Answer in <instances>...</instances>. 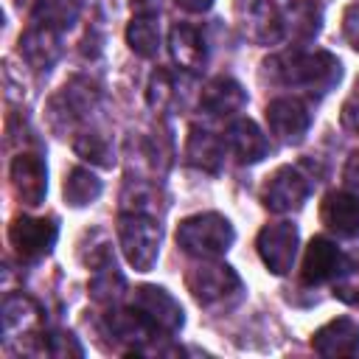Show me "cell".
Listing matches in <instances>:
<instances>
[{
    "label": "cell",
    "instance_id": "cell-30",
    "mask_svg": "<svg viewBox=\"0 0 359 359\" xmlns=\"http://www.w3.org/2000/svg\"><path fill=\"white\" fill-rule=\"evenodd\" d=\"M342 123H345L351 132H356V135H359V84H356L353 95L342 104Z\"/></svg>",
    "mask_w": 359,
    "mask_h": 359
},
{
    "label": "cell",
    "instance_id": "cell-27",
    "mask_svg": "<svg viewBox=\"0 0 359 359\" xmlns=\"http://www.w3.org/2000/svg\"><path fill=\"white\" fill-rule=\"evenodd\" d=\"M146 98H149V107H154V109H165V107L177 104V98H180V93H177V79H174L168 70H157V73L151 76V81H149Z\"/></svg>",
    "mask_w": 359,
    "mask_h": 359
},
{
    "label": "cell",
    "instance_id": "cell-3",
    "mask_svg": "<svg viewBox=\"0 0 359 359\" xmlns=\"http://www.w3.org/2000/svg\"><path fill=\"white\" fill-rule=\"evenodd\" d=\"M188 289L196 303L210 311H227L244 297L241 278L233 272V266L219 264L216 258H208L188 272Z\"/></svg>",
    "mask_w": 359,
    "mask_h": 359
},
{
    "label": "cell",
    "instance_id": "cell-29",
    "mask_svg": "<svg viewBox=\"0 0 359 359\" xmlns=\"http://www.w3.org/2000/svg\"><path fill=\"white\" fill-rule=\"evenodd\" d=\"M342 36L348 39V45L359 53V0L351 3L342 14Z\"/></svg>",
    "mask_w": 359,
    "mask_h": 359
},
{
    "label": "cell",
    "instance_id": "cell-31",
    "mask_svg": "<svg viewBox=\"0 0 359 359\" xmlns=\"http://www.w3.org/2000/svg\"><path fill=\"white\" fill-rule=\"evenodd\" d=\"M342 180H345V188H348L353 196H359V151H353V154L348 157L345 171H342Z\"/></svg>",
    "mask_w": 359,
    "mask_h": 359
},
{
    "label": "cell",
    "instance_id": "cell-9",
    "mask_svg": "<svg viewBox=\"0 0 359 359\" xmlns=\"http://www.w3.org/2000/svg\"><path fill=\"white\" fill-rule=\"evenodd\" d=\"M266 123L280 143H300L311 126V109L303 98L283 95L266 104Z\"/></svg>",
    "mask_w": 359,
    "mask_h": 359
},
{
    "label": "cell",
    "instance_id": "cell-1",
    "mask_svg": "<svg viewBox=\"0 0 359 359\" xmlns=\"http://www.w3.org/2000/svg\"><path fill=\"white\" fill-rule=\"evenodd\" d=\"M264 70L272 84L300 90L306 95H325L342 79V65L328 50H286L269 56Z\"/></svg>",
    "mask_w": 359,
    "mask_h": 359
},
{
    "label": "cell",
    "instance_id": "cell-28",
    "mask_svg": "<svg viewBox=\"0 0 359 359\" xmlns=\"http://www.w3.org/2000/svg\"><path fill=\"white\" fill-rule=\"evenodd\" d=\"M45 351L48 353H53V356H81L84 353V348L76 342V337L73 334H67V331H53V334H48V339H45Z\"/></svg>",
    "mask_w": 359,
    "mask_h": 359
},
{
    "label": "cell",
    "instance_id": "cell-25",
    "mask_svg": "<svg viewBox=\"0 0 359 359\" xmlns=\"http://www.w3.org/2000/svg\"><path fill=\"white\" fill-rule=\"evenodd\" d=\"M65 199H67V205H73V208H84V205H90V202H95L98 196H101V180L90 171V168H73L67 177H65Z\"/></svg>",
    "mask_w": 359,
    "mask_h": 359
},
{
    "label": "cell",
    "instance_id": "cell-17",
    "mask_svg": "<svg viewBox=\"0 0 359 359\" xmlns=\"http://www.w3.org/2000/svg\"><path fill=\"white\" fill-rule=\"evenodd\" d=\"M224 151H227V140L224 137H219L216 132H210V129H205L199 123L191 126L188 143H185L188 165H194L199 171H208V174H216V171H222Z\"/></svg>",
    "mask_w": 359,
    "mask_h": 359
},
{
    "label": "cell",
    "instance_id": "cell-4",
    "mask_svg": "<svg viewBox=\"0 0 359 359\" xmlns=\"http://www.w3.org/2000/svg\"><path fill=\"white\" fill-rule=\"evenodd\" d=\"M118 238H121V250H123L126 261L137 272H149L157 264L163 230H160V224L146 210L121 213V219H118Z\"/></svg>",
    "mask_w": 359,
    "mask_h": 359
},
{
    "label": "cell",
    "instance_id": "cell-22",
    "mask_svg": "<svg viewBox=\"0 0 359 359\" xmlns=\"http://www.w3.org/2000/svg\"><path fill=\"white\" fill-rule=\"evenodd\" d=\"M79 11H81L79 0H34L31 22L62 34V31L73 28V22L79 20Z\"/></svg>",
    "mask_w": 359,
    "mask_h": 359
},
{
    "label": "cell",
    "instance_id": "cell-6",
    "mask_svg": "<svg viewBox=\"0 0 359 359\" xmlns=\"http://www.w3.org/2000/svg\"><path fill=\"white\" fill-rule=\"evenodd\" d=\"M163 339H171L174 334H180L185 314L182 306L163 289V286H137L129 303Z\"/></svg>",
    "mask_w": 359,
    "mask_h": 359
},
{
    "label": "cell",
    "instance_id": "cell-14",
    "mask_svg": "<svg viewBox=\"0 0 359 359\" xmlns=\"http://www.w3.org/2000/svg\"><path fill=\"white\" fill-rule=\"evenodd\" d=\"M320 219L331 233L342 238H356L359 236V196H353L351 191L325 194L320 205Z\"/></svg>",
    "mask_w": 359,
    "mask_h": 359
},
{
    "label": "cell",
    "instance_id": "cell-18",
    "mask_svg": "<svg viewBox=\"0 0 359 359\" xmlns=\"http://www.w3.org/2000/svg\"><path fill=\"white\" fill-rule=\"evenodd\" d=\"M342 261V252L337 250V244L325 236H314L306 247V255H303V269H300V280L306 286H320L325 280L334 278L337 266Z\"/></svg>",
    "mask_w": 359,
    "mask_h": 359
},
{
    "label": "cell",
    "instance_id": "cell-5",
    "mask_svg": "<svg viewBox=\"0 0 359 359\" xmlns=\"http://www.w3.org/2000/svg\"><path fill=\"white\" fill-rule=\"evenodd\" d=\"M303 168H306V163L280 165L272 177H266V182L261 188V202L272 213H292V210L303 208V202L309 199V194L314 188V177L306 174Z\"/></svg>",
    "mask_w": 359,
    "mask_h": 359
},
{
    "label": "cell",
    "instance_id": "cell-23",
    "mask_svg": "<svg viewBox=\"0 0 359 359\" xmlns=\"http://www.w3.org/2000/svg\"><path fill=\"white\" fill-rule=\"evenodd\" d=\"M123 275L118 272L115 261L109 252L101 255V261L93 264V278H90V294L98 303H112L118 306V300L123 297Z\"/></svg>",
    "mask_w": 359,
    "mask_h": 359
},
{
    "label": "cell",
    "instance_id": "cell-24",
    "mask_svg": "<svg viewBox=\"0 0 359 359\" xmlns=\"http://www.w3.org/2000/svg\"><path fill=\"white\" fill-rule=\"evenodd\" d=\"M36 314H39L36 306L25 294H8L3 300V331H6V339L28 334L31 325L36 323Z\"/></svg>",
    "mask_w": 359,
    "mask_h": 359
},
{
    "label": "cell",
    "instance_id": "cell-20",
    "mask_svg": "<svg viewBox=\"0 0 359 359\" xmlns=\"http://www.w3.org/2000/svg\"><path fill=\"white\" fill-rule=\"evenodd\" d=\"M62 34L50 31V28H42V25H34L20 36V53L22 59L34 67V70H50L62 53Z\"/></svg>",
    "mask_w": 359,
    "mask_h": 359
},
{
    "label": "cell",
    "instance_id": "cell-7",
    "mask_svg": "<svg viewBox=\"0 0 359 359\" xmlns=\"http://www.w3.org/2000/svg\"><path fill=\"white\" fill-rule=\"evenodd\" d=\"M56 236H59V227H56V219H36V216H17L8 227V241L14 247V252L20 255V261H39L45 258L53 244H56Z\"/></svg>",
    "mask_w": 359,
    "mask_h": 359
},
{
    "label": "cell",
    "instance_id": "cell-12",
    "mask_svg": "<svg viewBox=\"0 0 359 359\" xmlns=\"http://www.w3.org/2000/svg\"><path fill=\"white\" fill-rule=\"evenodd\" d=\"M247 107V93L244 87L230 79V76H216L213 81L205 84L202 95H199V109L208 115V118H236L241 109Z\"/></svg>",
    "mask_w": 359,
    "mask_h": 359
},
{
    "label": "cell",
    "instance_id": "cell-8",
    "mask_svg": "<svg viewBox=\"0 0 359 359\" xmlns=\"http://www.w3.org/2000/svg\"><path fill=\"white\" fill-rule=\"evenodd\" d=\"M297 227L292 222H272L266 227H261L258 233V255L264 261V266L275 275H286L294 264V255H297Z\"/></svg>",
    "mask_w": 359,
    "mask_h": 359
},
{
    "label": "cell",
    "instance_id": "cell-2",
    "mask_svg": "<svg viewBox=\"0 0 359 359\" xmlns=\"http://www.w3.org/2000/svg\"><path fill=\"white\" fill-rule=\"evenodd\" d=\"M233 238H236V230L222 213H196L182 219L177 227V247L185 255H194L202 261L224 255Z\"/></svg>",
    "mask_w": 359,
    "mask_h": 359
},
{
    "label": "cell",
    "instance_id": "cell-10",
    "mask_svg": "<svg viewBox=\"0 0 359 359\" xmlns=\"http://www.w3.org/2000/svg\"><path fill=\"white\" fill-rule=\"evenodd\" d=\"M238 22L247 39L258 45H275L283 39L280 8L272 0H238Z\"/></svg>",
    "mask_w": 359,
    "mask_h": 359
},
{
    "label": "cell",
    "instance_id": "cell-19",
    "mask_svg": "<svg viewBox=\"0 0 359 359\" xmlns=\"http://www.w3.org/2000/svg\"><path fill=\"white\" fill-rule=\"evenodd\" d=\"M168 48H171V56L174 62L180 65V70H188V73H196L205 67L208 62V45H205V36L199 28L188 25V22H177L168 34Z\"/></svg>",
    "mask_w": 359,
    "mask_h": 359
},
{
    "label": "cell",
    "instance_id": "cell-21",
    "mask_svg": "<svg viewBox=\"0 0 359 359\" xmlns=\"http://www.w3.org/2000/svg\"><path fill=\"white\" fill-rule=\"evenodd\" d=\"M157 17H160V11H135L132 22L126 25V42L143 59H151L160 50V22H157Z\"/></svg>",
    "mask_w": 359,
    "mask_h": 359
},
{
    "label": "cell",
    "instance_id": "cell-13",
    "mask_svg": "<svg viewBox=\"0 0 359 359\" xmlns=\"http://www.w3.org/2000/svg\"><path fill=\"white\" fill-rule=\"evenodd\" d=\"M323 28V6L320 0H292L280 8V31L283 39L294 45H309Z\"/></svg>",
    "mask_w": 359,
    "mask_h": 359
},
{
    "label": "cell",
    "instance_id": "cell-32",
    "mask_svg": "<svg viewBox=\"0 0 359 359\" xmlns=\"http://www.w3.org/2000/svg\"><path fill=\"white\" fill-rule=\"evenodd\" d=\"M180 8H185V11H191V14H202V11H208L210 6H213V0H174Z\"/></svg>",
    "mask_w": 359,
    "mask_h": 359
},
{
    "label": "cell",
    "instance_id": "cell-11",
    "mask_svg": "<svg viewBox=\"0 0 359 359\" xmlns=\"http://www.w3.org/2000/svg\"><path fill=\"white\" fill-rule=\"evenodd\" d=\"M11 188L22 205H28V208L42 205V199L48 194V168L39 154L20 151L11 160Z\"/></svg>",
    "mask_w": 359,
    "mask_h": 359
},
{
    "label": "cell",
    "instance_id": "cell-26",
    "mask_svg": "<svg viewBox=\"0 0 359 359\" xmlns=\"http://www.w3.org/2000/svg\"><path fill=\"white\" fill-rule=\"evenodd\" d=\"M331 289L342 303H351V306L359 303V250L342 255V261L331 278Z\"/></svg>",
    "mask_w": 359,
    "mask_h": 359
},
{
    "label": "cell",
    "instance_id": "cell-15",
    "mask_svg": "<svg viewBox=\"0 0 359 359\" xmlns=\"http://www.w3.org/2000/svg\"><path fill=\"white\" fill-rule=\"evenodd\" d=\"M224 140H227L230 154H233L241 165H252V163L264 160L266 151H269L266 135H264V132L258 129V123L250 121V118H236V121H230Z\"/></svg>",
    "mask_w": 359,
    "mask_h": 359
},
{
    "label": "cell",
    "instance_id": "cell-16",
    "mask_svg": "<svg viewBox=\"0 0 359 359\" xmlns=\"http://www.w3.org/2000/svg\"><path fill=\"white\" fill-rule=\"evenodd\" d=\"M311 345L320 356H353L359 353V323L351 317H337L314 331Z\"/></svg>",
    "mask_w": 359,
    "mask_h": 359
}]
</instances>
